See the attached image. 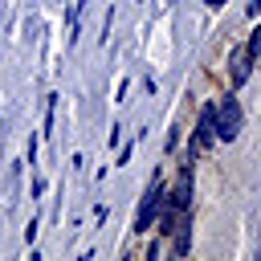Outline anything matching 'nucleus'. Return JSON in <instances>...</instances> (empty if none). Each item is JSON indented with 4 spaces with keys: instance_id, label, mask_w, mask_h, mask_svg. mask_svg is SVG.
<instances>
[{
    "instance_id": "2",
    "label": "nucleus",
    "mask_w": 261,
    "mask_h": 261,
    "mask_svg": "<svg viewBox=\"0 0 261 261\" xmlns=\"http://www.w3.org/2000/svg\"><path fill=\"white\" fill-rule=\"evenodd\" d=\"M163 196H167V192H163V179L151 175V184H147V192H143V204H139V216H135V232H147V228H151V220H155Z\"/></svg>"
},
{
    "instance_id": "7",
    "label": "nucleus",
    "mask_w": 261,
    "mask_h": 261,
    "mask_svg": "<svg viewBox=\"0 0 261 261\" xmlns=\"http://www.w3.org/2000/svg\"><path fill=\"white\" fill-rule=\"evenodd\" d=\"M204 4H208V8H224L228 0H204Z\"/></svg>"
},
{
    "instance_id": "3",
    "label": "nucleus",
    "mask_w": 261,
    "mask_h": 261,
    "mask_svg": "<svg viewBox=\"0 0 261 261\" xmlns=\"http://www.w3.org/2000/svg\"><path fill=\"white\" fill-rule=\"evenodd\" d=\"M212 139H216V106L208 102V106L200 110V126H196V143H200V147H208Z\"/></svg>"
},
{
    "instance_id": "5",
    "label": "nucleus",
    "mask_w": 261,
    "mask_h": 261,
    "mask_svg": "<svg viewBox=\"0 0 261 261\" xmlns=\"http://www.w3.org/2000/svg\"><path fill=\"white\" fill-rule=\"evenodd\" d=\"M245 53H249V57H253V61H257V57H261V24H257V29H253V37H249V45H245Z\"/></svg>"
},
{
    "instance_id": "1",
    "label": "nucleus",
    "mask_w": 261,
    "mask_h": 261,
    "mask_svg": "<svg viewBox=\"0 0 261 261\" xmlns=\"http://www.w3.org/2000/svg\"><path fill=\"white\" fill-rule=\"evenodd\" d=\"M241 135V102L228 94V98H220L216 102V139H237Z\"/></svg>"
},
{
    "instance_id": "4",
    "label": "nucleus",
    "mask_w": 261,
    "mask_h": 261,
    "mask_svg": "<svg viewBox=\"0 0 261 261\" xmlns=\"http://www.w3.org/2000/svg\"><path fill=\"white\" fill-rule=\"evenodd\" d=\"M228 65H232V86H245L249 82V69H253V57L245 49H232L228 53Z\"/></svg>"
},
{
    "instance_id": "6",
    "label": "nucleus",
    "mask_w": 261,
    "mask_h": 261,
    "mask_svg": "<svg viewBox=\"0 0 261 261\" xmlns=\"http://www.w3.org/2000/svg\"><path fill=\"white\" fill-rule=\"evenodd\" d=\"M249 16H261V0H249Z\"/></svg>"
}]
</instances>
